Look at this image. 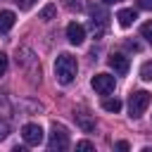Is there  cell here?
I'll return each instance as SVG.
<instances>
[{
  "label": "cell",
  "mask_w": 152,
  "mask_h": 152,
  "mask_svg": "<svg viewBox=\"0 0 152 152\" xmlns=\"http://www.w3.org/2000/svg\"><path fill=\"white\" fill-rule=\"evenodd\" d=\"M76 71H78V64H76V57H71L69 52H62L57 59H55V76L62 86L71 83L76 78Z\"/></svg>",
  "instance_id": "1"
},
{
  "label": "cell",
  "mask_w": 152,
  "mask_h": 152,
  "mask_svg": "<svg viewBox=\"0 0 152 152\" xmlns=\"http://www.w3.org/2000/svg\"><path fill=\"white\" fill-rule=\"evenodd\" d=\"M150 100H152V95H150L147 90H135V93H131V97H128V114H131L133 119L142 116L145 109L150 107Z\"/></svg>",
  "instance_id": "2"
},
{
  "label": "cell",
  "mask_w": 152,
  "mask_h": 152,
  "mask_svg": "<svg viewBox=\"0 0 152 152\" xmlns=\"http://www.w3.org/2000/svg\"><path fill=\"white\" fill-rule=\"evenodd\" d=\"M48 147L55 152V150H66L69 147V131L59 124H52V131H50V140H48Z\"/></svg>",
  "instance_id": "3"
},
{
  "label": "cell",
  "mask_w": 152,
  "mask_h": 152,
  "mask_svg": "<svg viewBox=\"0 0 152 152\" xmlns=\"http://www.w3.org/2000/svg\"><path fill=\"white\" fill-rule=\"evenodd\" d=\"M107 12L100 7V5H93L90 7V31L95 36H102L104 33V26H107Z\"/></svg>",
  "instance_id": "4"
},
{
  "label": "cell",
  "mask_w": 152,
  "mask_h": 152,
  "mask_svg": "<svg viewBox=\"0 0 152 152\" xmlns=\"http://www.w3.org/2000/svg\"><path fill=\"white\" fill-rule=\"evenodd\" d=\"M21 138H24L26 145L38 147V145L43 142V128H40L38 124H24V126H21Z\"/></svg>",
  "instance_id": "5"
},
{
  "label": "cell",
  "mask_w": 152,
  "mask_h": 152,
  "mask_svg": "<svg viewBox=\"0 0 152 152\" xmlns=\"http://www.w3.org/2000/svg\"><path fill=\"white\" fill-rule=\"evenodd\" d=\"M90 86H93L100 95H107V93H112V90H114L116 81H114V76H112V74H95V76H93V81H90Z\"/></svg>",
  "instance_id": "6"
},
{
  "label": "cell",
  "mask_w": 152,
  "mask_h": 152,
  "mask_svg": "<svg viewBox=\"0 0 152 152\" xmlns=\"http://www.w3.org/2000/svg\"><path fill=\"white\" fill-rule=\"evenodd\" d=\"M107 64H109V66L114 69V74H119V76L128 74V69H131V62H128V57H126V55H121V52H114V55H109Z\"/></svg>",
  "instance_id": "7"
},
{
  "label": "cell",
  "mask_w": 152,
  "mask_h": 152,
  "mask_svg": "<svg viewBox=\"0 0 152 152\" xmlns=\"http://www.w3.org/2000/svg\"><path fill=\"white\" fill-rule=\"evenodd\" d=\"M66 38H69L71 45H81V43L86 40V26L78 24V21H71V24L66 26Z\"/></svg>",
  "instance_id": "8"
},
{
  "label": "cell",
  "mask_w": 152,
  "mask_h": 152,
  "mask_svg": "<svg viewBox=\"0 0 152 152\" xmlns=\"http://www.w3.org/2000/svg\"><path fill=\"white\" fill-rule=\"evenodd\" d=\"M17 21V14L12 10H0V33H7Z\"/></svg>",
  "instance_id": "9"
},
{
  "label": "cell",
  "mask_w": 152,
  "mask_h": 152,
  "mask_svg": "<svg viewBox=\"0 0 152 152\" xmlns=\"http://www.w3.org/2000/svg\"><path fill=\"white\" fill-rule=\"evenodd\" d=\"M116 19H119V24H121L124 28H128V26H131V24L138 19V14H135V10H119Z\"/></svg>",
  "instance_id": "10"
},
{
  "label": "cell",
  "mask_w": 152,
  "mask_h": 152,
  "mask_svg": "<svg viewBox=\"0 0 152 152\" xmlns=\"http://www.w3.org/2000/svg\"><path fill=\"white\" fill-rule=\"evenodd\" d=\"M17 62H19V64H24V66H28V64H36V59H33V52H31V50H26V48H21V50L17 52Z\"/></svg>",
  "instance_id": "11"
},
{
  "label": "cell",
  "mask_w": 152,
  "mask_h": 152,
  "mask_svg": "<svg viewBox=\"0 0 152 152\" xmlns=\"http://www.w3.org/2000/svg\"><path fill=\"white\" fill-rule=\"evenodd\" d=\"M76 119H78V126H81V128H83L86 133H90V131L95 128V121H93V119H90L88 114H83V112H78V114H76Z\"/></svg>",
  "instance_id": "12"
},
{
  "label": "cell",
  "mask_w": 152,
  "mask_h": 152,
  "mask_svg": "<svg viewBox=\"0 0 152 152\" xmlns=\"http://www.w3.org/2000/svg\"><path fill=\"white\" fill-rule=\"evenodd\" d=\"M102 109L116 114V112L121 109V100H116V97H104V100H102Z\"/></svg>",
  "instance_id": "13"
},
{
  "label": "cell",
  "mask_w": 152,
  "mask_h": 152,
  "mask_svg": "<svg viewBox=\"0 0 152 152\" xmlns=\"http://www.w3.org/2000/svg\"><path fill=\"white\" fill-rule=\"evenodd\" d=\"M55 14H57V7H55V5H45L38 17H40L43 21H50V19H55Z\"/></svg>",
  "instance_id": "14"
},
{
  "label": "cell",
  "mask_w": 152,
  "mask_h": 152,
  "mask_svg": "<svg viewBox=\"0 0 152 152\" xmlns=\"http://www.w3.org/2000/svg\"><path fill=\"white\" fill-rule=\"evenodd\" d=\"M140 78H142V81H152V59H147V62L140 66Z\"/></svg>",
  "instance_id": "15"
},
{
  "label": "cell",
  "mask_w": 152,
  "mask_h": 152,
  "mask_svg": "<svg viewBox=\"0 0 152 152\" xmlns=\"http://www.w3.org/2000/svg\"><path fill=\"white\" fill-rule=\"evenodd\" d=\"M140 36H142L147 43H152V19H150V21H145V24L140 26Z\"/></svg>",
  "instance_id": "16"
},
{
  "label": "cell",
  "mask_w": 152,
  "mask_h": 152,
  "mask_svg": "<svg viewBox=\"0 0 152 152\" xmlns=\"http://www.w3.org/2000/svg\"><path fill=\"white\" fill-rule=\"evenodd\" d=\"M14 2L19 5V10H28V7L36 5V0H14Z\"/></svg>",
  "instance_id": "17"
},
{
  "label": "cell",
  "mask_w": 152,
  "mask_h": 152,
  "mask_svg": "<svg viewBox=\"0 0 152 152\" xmlns=\"http://www.w3.org/2000/svg\"><path fill=\"white\" fill-rule=\"evenodd\" d=\"M76 150H93V142L90 140H78L76 142Z\"/></svg>",
  "instance_id": "18"
},
{
  "label": "cell",
  "mask_w": 152,
  "mask_h": 152,
  "mask_svg": "<svg viewBox=\"0 0 152 152\" xmlns=\"http://www.w3.org/2000/svg\"><path fill=\"white\" fill-rule=\"evenodd\" d=\"M7 71V55L5 52H0V76Z\"/></svg>",
  "instance_id": "19"
},
{
  "label": "cell",
  "mask_w": 152,
  "mask_h": 152,
  "mask_svg": "<svg viewBox=\"0 0 152 152\" xmlns=\"http://www.w3.org/2000/svg\"><path fill=\"white\" fill-rule=\"evenodd\" d=\"M140 10H152V0H135Z\"/></svg>",
  "instance_id": "20"
},
{
  "label": "cell",
  "mask_w": 152,
  "mask_h": 152,
  "mask_svg": "<svg viewBox=\"0 0 152 152\" xmlns=\"http://www.w3.org/2000/svg\"><path fill=\"white\" fill-rule=\"evenodd\" d=\"M64 5H66L69 10H78V7H81V2H78V0H64Z\"/></svg>",
  "instance_id": "21"
},
{
  "label": "cell",
  "mask_w": 152,
  "mask_h": 152,
  "mask_svg": "<svg viewBox=\"0 0 152 152\" xmlns=\"http://www.w3.org/2000/svg\"><path fill=\"white\" fill-rule=\"evenodd\" d=\"M126 48H128V50H135V52H140V45H138V43H133V40H126Z\"/></svg>",
  "instance_id": "22"
},
{
  "label": "cell",
  "mask_w": 152,
  "mask_h": 152,
  "mask_svg": "<svg viewBox=\"0 0 152 152\" xmlns=\"http://www.w3.org/2000/svg\"><path fill=\"white\" fill-rule=\"evenodd\" d=\"M114 147H116V150H128V142H126V140H119Z\"/></svg>",
  "instance_id": "23"
},
{
  "label": "cell",
  "mask_w": 152,
  "mask_h": 152,
  "mask_svg": "<svg viewBox=\"0 0 152 152\" xmlns=\"http://www.w3.org/2000/svg\"><path fill=\"white\" fill-rule=\"evenodd\" d=\"M5 135H7V126L2 124V126H0V138H5Z\"/></svg>",
  "instance_id": "24"
},
{
  "label": "cell",
  "mask_w": 152,
  "mask_h": 152,
  "mask_svg": "<svg viewBox=\"0 0 152 152\" xmlns=\"http://www.w3.org/2000/svg\"><path fill=\"white\" fill-rule=\"evenodd\" d=\"M102 5H114V2H121V0H100Z\"/></svg>",
  "instance_id": "25"
}]
</instances>
